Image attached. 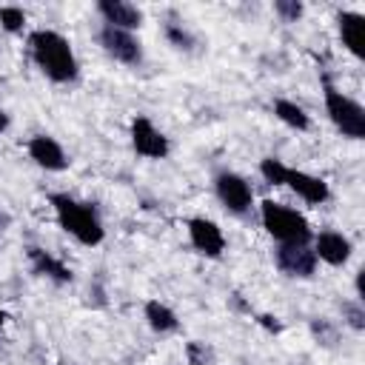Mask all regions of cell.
<instances>
[{
    "instance_id": "6da1fadb",
    "label": "cell",
    "mask_w": 365,
    "mask_h": 365,
    "mask_svg": "<svg viewBox=\"0 0 365 365\" xmlns=\"http://www.w3.org/2000/svg\"><path fill=\"white\" fill-rule=\"evenodd\" d=\"M29 48H31V57L37 63V68L54 80V83H74L77 74H80V66H77V57L68 46V40L60 34V31H51V29H37L29 34Z\"/></svg>"
},
{
    "instance_id": "7a4b0ae2",
    "label": "cell",
    "mask_w": 365,
    "mask_h": 365,
    "mask_svg": "<svg viewBox=\"0 0 365 365\" xmlns=\"http://www.w3.org/2000/svg\"><path fill=\"white\" fill-rule=\"evenodd\" d=\"M48 202L54 205V217L66 234H71L83 245H100L106 237V228L94 211V205L80 202L68 194H51Z\"/></svg>"
},
{
    "instance_id": "3957f363",
    "label": "cell",
    "mask_w": 365,
    "mask_h": 365,
    "mask_svg": "<svg viewBox=\"0 0 365 365\" xmlns=\"http://www.w3.org/2000/svg\"><path fill=\"white\" fill-rule=\"evenodd\" d=\"M259 220L265 225V231L279 242V245H308L314 240V231L308 225V220L274 200H265L259 205Z\"/></svg>"
},
{
    "instance_id": "277c9868",
    "label": "cell",
    "mask_w": 365,
    "mask_h": 365,
    "mask_svg": "<svg viewBox=\"0 0 365 365\" xmlns=\"http://www.w3.org/2000/svg\"><path fill=\"white\" fill-rule=\"evenodd\" d=\"M325 111L331 117V123L342 131V137L348 140H362L365 137V111L356 100H351L348 94H342L336 86L325 83Z\"/></svg>"
},
{
    "instance_id": "5b68a950",
    "label": "cell",
    "mask_w": 365,
    "mask_h": 365,
    "mask_svg": "<svg viewBox=\"0 0 365 365\" xmlns=\"http://www.w3.org/2000/svg\"><path fill=\"white\" fill-rule=\"evenodd\" d=\"M103 51L108 57H114L117 63H125V66H137L143 60V46L140 40L134 37V31H123V29H114V26H103L100 34H97Z\"/></svg>"
},
{
    "instance_id": "8992f818",
    "label": "cell",
    "mask_w": 365,
    "mask_h": 365,
    "mask_svg": "<svg viewBox=\"0 0 365 365\" xmlns=\"http://www.w3.org/2000/svg\"><path fill=\"white\" fill-rule=\"evenodd\" d=\"M214 191H217L220 202H222L231 214H245V211H251L254 191H251V185H248L240 174H234V171H220V174L214 177Z\"/></svg>"
},
{
    "instance_id": "52a82bcc",
    "label": "cell",
    "mask_w": 365,
    "mask_h": 365,
    "mask_svg": "<svg viewBox=\"0 0 365 365\" xmlns=\"http://www.w3.org/2000/svg\"><path fill=\"white\" fill-rule=\"evenodd\" d=\"M131 145H134L137 154H143L148 160H165L168 151H171L165 134L148 117H143V114L131 120Z\"/></svg>"
},
{
    "instance_id": "ba28073f",
    "label": "cell",
    "mask_w": 365,
    "mask_h": 365,
    "mask_svg": "<svg viewBox=\"0 0 365 365\" xmlns=\"http://www.w3.org/2000/svg\"><path fill=\"white\" fill-rule=\"evenodd\" d=\"M274 262H277V268L282 274L305 279V277H311L317 271V262L319 259H317V254H314L311 245H277Z\"/></svg>"
},
{
    "instance_id": "9c48e42d",
    "label": "cell",
    "mask_w": 365,
    "mask_h": 365,
    "mask_svg": "<svg viewBox=\"0 0 365 365\" xmlns=\"http://www.w3.org/2000/svg\"><path fill=\"white\" fill-rule=\"evenodd\" d=\"M188 240L202 257H211V259L225 251V237H222L220 225L205 220V217H191L188 220Z\"/></svg>"
},
{
    "instance_id": "30bf717a",
    "label": "cell",
    "mask_w": 365,
    "mask_h": 365,
    "mask_svg": "<svg viewBox=\"0 0 365 365\" xmlns=\"http://www.w3.org/2000/svg\"><path fill=\"white\" fill-rule=\"evenodd\" d=\"M29 157L46 171H63L68 165V157H66L63 145L48 134H37V137L29 140Z\"/></svg>"
},
{
    "instance_id": "8fae6325",
    "label": "cell",
    "mask_w": 365,
    "mask_h": 365,
    "mask_svg": "<svg viewBox=\"0 0 365 365\" xmlns=\"http://www.w3.org/2000/svg\"><path fill=\"white\" fill-rule=\"evenodd\" d=\"M97 11L106 20V26H114V29H123V31H134L143 23V11L134 3H125V0H100Z\"/></svg>"
},
{
    "instance_id": "7c38bea8",
    "label": "cell",
    "mask_w": 365,
    "mask_h": 365,
    "mask_svg": "<svg viewBox=\"0 0 365 365\" xmlns=\"http://www.w3.org/2000/svg\"><path fill=\"white\" fill-rule=\"evenodd\" d=\"M285 185H288L297 197H302L305 202H311V205H322V202L331 197V188H328L325 180H319V177H314V174H305V171H297V168H288Z\"/></svg>"
},
{
    "instance_id": "4fadbf2b",
    "label": "cell",
    "mask_w": 365,
    "mask_h": 365,
    "mask_svg": "<svg viewBox=\"0 0 365 365\" xmlns=\"http://www.w3.org/2000/svg\"><path fill=\"white\" fill-rule=\"evenodd\" d=\"M314 254L328 265H345L351 257V240L339 231H319L314 237Z\"/></svg>"
},
{
    "instance_id": "5bb4252c",
    "label": "cell",
    "mask_w": 365,
    "mask_h": 365,
    "mask_svg": "<svg viewBox=\"0 0 365 365\" xmlns=\"http://www.w3.org/2000/svg\"><path fill=\"white\" fill-rule=\"evenodd\" d=\"M336 26H339V37H342V46L359 60L365 57V48H362V31H365V17L359 11H339L336 14Z\"/></svg>"
},
{
    "instance_id": "9a60e30c",
    "label": "cell",
    "mask_w": 365,
    "mask_h": 365,
    "mask_svg": "<svg viewBox=\"0 0 365 365\" xmlns=\"http://www.w3.org/2000/svg\"><path fill=\"white\" fill-rule=\"evenodd\" d=\"M29 262H31V268H34V274H40V277H48V279H54V282H71V268L63 262V259H57L51 251H43V248H29Z\"/></svg>"
},
{
    "instance_id": "2e32d148",
    "label": "cell",
    "mask_w": 365,
    "mask_h": 365,
    "mask_svg": "<svg viewBox=\"0 0 365 365\" xmlns=\"http://www.w3.org/2000/svg\"><path fill=\"white\" fill-rule=\"evenodd\" d=\"M145 319H148L151 331H157V334H171L180 325L177 322V314L168 305H163L160 299H148L145 302Z\"/></svg>"
},
{
    "instance_id": "e0dca14e",
    "label": "cell",
    "mask_w": 365,
    "mask_h": 365,
    "mask_svg": "<svg viewBox=\"0 0 365 365\" xmlns=\"http://www.w3.org/2000/svg\"><path fill=\"white\" fill-rule=\"evenodd\" d=\"M274 114H277L288 128H294V131H308V128H311V120H308L305 108L297 106V103H291V100H277V103H274Z\"/></svg>"
},
{
    "instance_id": "ac0fdd59",
    "label": "cell",
    "mask_w": 365,
    "mask_h": 365,
    "mask_svg": "<svg viewBox=\"0 0 365 365\" xmlns=\"http://www.w3.org/2000/svg\"><path fill=\"white\" fill-rule=\"evenodd\" d=\"M163 31H165V40H168V43H171L174 48L191 51V48L197 46L194 34H191V31H188V29H185L182 23H174V20H171V23H165V29H163Z\"/></svg>"
},
{
    "instance_id": "d6986e66",
    "label": "cell",
    "mask_w": 365,
    "mask_h": 365,
    "mask_svg": "<svg viewBox=\"0 0 365 365\" xmlns=\"http://www.w3.org/2000/svg\"><path fill=\"white\" fill-rule=\"evenodd\" d=\"M288 168H291V165H285V163L277 160V157H265V160L259 163V174H262L265 182H271V185H285Z\"/></svg>"
},
{
    "instance_id": "ffe728a7",
    "label": "cell",
    "mask_w": 365,
    "mask_h": 365,
    "mask_svg": "<svg viewBox=\"0 0 365 365\" xmlns=\"http://www.w3.org/2000/svg\"><path fill=\"white\" fill-rule=\"evenodd\" d=\"M0 23H3L6 31L17 34V31H23V26H26V11L17 9V6H0Z\"/></svg>"
},
{
    "instance_id": "44dd1931",
    "label": "cell",
    "mask_w": 365,
    "mask_h": 365,
    "mask_svg": "<svg viewBox=\"0 0 365 365\" xmlns=\"http://www.w3.org/2000/svg\"><path fill=\"white\" fill-rule=\"evenodd\" d=\"M274 11H277L285 23H297L299 14H302V3H297V0H277V3H274Z\"/></svg>"
},
{
    "instance_id": "7402d4cb",
    "label": "cell",
    "mask_w": 365,
    "mask_h": 365,
    "mask_svg": "<svg viewBox=\"0 0 365 365\" xmlns=\"http://www.w3.org/2000/svg\"><path fill=\"white\" fill-rule=\"evenodd\" d=\"M342 314H345V319H348L351 328H356V331L365 328V311H362V302H359V299L345 302V305H342Z\"/></svg>"
},
{
    "instance_id": "603a6c76",
    "label": "cell",
    "mask_w": 365,
    "mask_h": 365,
    "mask_svg": "<svg viewBox=\"0 0 365 365\" xmlns=\"http://www.w3.org/2000/svg\"><path fill=\"white\" fill-rule=\"evenodd\" d=\"M188 362L191 365H208L211 362V351L202 345V342H188Z\"/></svg>"
},
{
    "instance_id": "cb8c5ba5",
    "label": "cell",
    "mask_w": 365,
    "mask_h": 365,
    "mask_svg": "<svg viewBox=\"0 0 365 365\" xmlns=\"http://www.w3.org/2000/svg\"><path fill=\"white\" fill-rule=\"evenodd\" d=\"M259 325H265L268 331H279V322H277V317H268V314H265V317H259Z\"/></svg>"
},
{
    "instance_id": "d4e9b609",
    "label": "cell",
    "mask_w": 365,
    "mask_h": 365,
    "mask_svg": "<svg viewBox=\"0 0 365 365\" xmlns=\"http://www.w3.org/2000/svg\"><path fill=\"white\" fill-rule=\"evenodd\" d=\"M9 128V117H6V111H0V134Z\"/></svg>"
},
{
    "instance_id": "484cf974",
    "label": "cell",
    "mask_w": 365,
    "mask_h": 365,
    "mask_svg": "<svg viewBox=\"0 0 365 365\" xmlns=\"http://www.w3.org/2000/svg\"><path fill=\"white\" fill-rule=\"evenodd\" d=\"M3 322H6V314H3V311H0V325H3Z\"/></svg>"
},
{
    "instance_id": "4316f807",
    "label": "cell",
    "mask_w": 365,
    "mask_h": 365,
    "mask_svg": "<svg viewBox=\"0 0 365 365\" xmlns=\"http://www.w3.org/2000/svg\"><path fill=\"white\" fill-rule=\"evenodd\" d=\"M57 365H63V362H57Z\"/></svg>"
}]
</instances>
